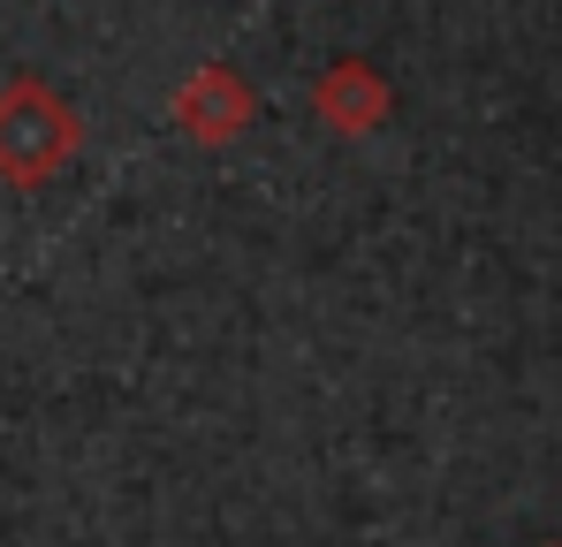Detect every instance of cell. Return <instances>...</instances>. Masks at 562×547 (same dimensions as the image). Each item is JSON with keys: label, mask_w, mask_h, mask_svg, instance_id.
Masks as SVG:
<instances>
[{"label": "cell", "mask_w": 562, "mask_h": 547, "mask_svg": "<svg viewBox=\"0 0 562 547\" xmlns=\"http://www.w3.org/2000/svg\"><path fill=\"white\" fill-rule=\"evenodd\" d=\"M77 145H85V114L69 99H54L38 77L0 85V182L38 190L77 160Z\"/></svg>", "instance_id": "6da1fadb"}, {"label": "cell", "mask_w": 562, "mask_h": 547, "mask_svg": "<svg viewBox=\"0 0 562 547\" xmlns=\"http://www.w3.org/2000/svg\"><path fill=\"white\" fill-rule=\"evenodd\" d=\"M251 114H259V99H251V85H244L228 62H205V69L176 91V130L198 137V145H228V137H244Z\"/></svg>", "instance_id": "7a4b0ae2"}, {"label": "cell", "mask_w": 562, "mask_h": 547, "mask_svg": "<svg viewBox=\"0 0 562 547\" xmlns=\"http://www.w3.org/2000/svg\"><path fill=\"white\" fill-rule=\"evenodd\" d=\"M312 107H319V122L335 137H373L380 122H387V107H395V91H387V77H380L373 62H335L312 85Z\"/></svg>", "instance_id": "3957f363"}]
</instances>
